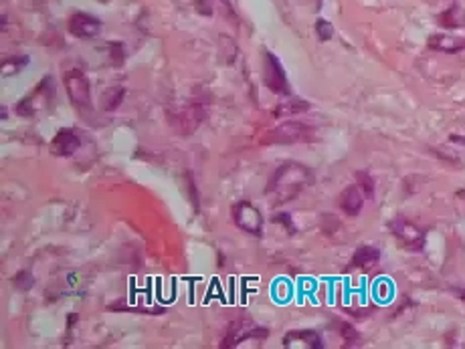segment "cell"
Returning <instances> with one entry per match:
<instances>
[{
  "mask_svg": "<svg viewBox=\"0 0 465 349\" xmlns=\"http://www.w3.org/2000/svg\"><path fill=\"white\" fill-rule=\"evenodd\" d=\"M364 192L360 186H350V188H346V190L342 192V196H340V206L342 210L346 212V214H350V216H356L360 210H362V204H364Z\"/></svg>",
  "mask_w": 465,
  "mask_h": 349,
  "instance_id": "obj_9",
  "label": "cell"
},
{
  "mask_svg": "<svg viewBox=\"0 0 465 349\" xmlns=\"http://www.w3.org/2000/svg\"><path fill=\"white\" fill-rule=\"evenodd\" d=\"M79 138L75 136V131L73 129H61L55 138H53V142H51V152L55 154V156H73L77 150H79Z\"/></svg>",
  "mask_w": 465,
  "mask_h": 349,
  "instance_id": "obj_8",
  "label": "cell"
},
{
  "mask_svg": "<svg viewBox=\"0 0 465 349\" xmlns=\"http://www.w3.org/2000/svg\"><path fill=\"white\" fill-rule=\"evenodd\" d=\"M358 178V186L362 188V192L367 194V198H370L372 194H374V182H372V178H370L367 172H360V174H356Z\"/></svg>",
  "mask_w": 465,
  "mask_h": 349,
  "instance_id": "obj_17",
  "label": "cell"
},
{
  "mask_svg": "<svg viewBox=\"0 0 465 349\" xmlns=\"http://www.w3.org/2000/svg\"><path fill=\"white\" fill-rule=\"evenodd\" d=\"M16 285H20L23 289H29L32 285V279L29 272H20V275H16Z\"/></svg>",
  "mask_w": 465,
  "mask_h": 349,
  "instance_id": "obj_19",
  "label": "cell"
},
{
  "mask_svg": "<svg viewBox=\"0 0 465 349\" xmlns=\"http://www.w3.org/2000/svg\"><path fill=\"white\" fill-rule=\"evenodd\" d=\"M307 184H312V172L302 164L288 162L275 172L269 186H267V194L273 196V200L277 204H281V202H288L291 198H295Z\"/></svg>",
  "mask_w": 465,
  "mask_h": 349,
  "instance_id": "obj_1",
  "label": "cell"
},
{
  "mask_svg": "<svg viewBox=\"0 0 465 349\" xmlns=\"http://www.w3.org/2000/svg\"><path fill=\"white\" fill-rule=\"evenodd\" d=\"M233 218H235V224L243 228L245 232L261 235V230H263V216L249 202H239L237 206L233 208Z\"/></svg>",
  "mask_w": 465,
  "mask_h": 349,
  "instance_id": "obj_4",
  "label": "cell"
},
{
  "mask_svg": "<svg viewBox=\"0 0 465 349\" xmlns=\"http://www.w3.org/2000/svg\"><path fill=\"white\" fill-rule=\"evenodd\" d=\"M298 341H300L304 348H312V349L321 348L320 335L316 334V331H291V334L286 335L284 345H286V348H291V345H295Z\"/></svg>",
  "mask_w": 465,
  "mask_h": 349,
  "instance_id": "obj_11",
  "label": "cell"
},
{
  "mask_svg": "<svg viewBox=\"0 0 465 349\" xmlns=\"http://www.w3.org/2000/svg\"><path fill=\"white\" fill-rule=\"evenodd\" d=\"M457 196H459V198H464V200H465V190L459 192V194H457Z\"/></svg>",
  "mask_w": 465,
  "mask_h": 349,
  "instance_id": "obj_21",
  "label": "cell"
},
{
  "mask_svg": "<svg viewBox=\"0 0 465 349\" xmlns=\"http://www.w3.org/2000/svg\"><path fill=\"white\" fill-rule=\"evenodd\" d=\"M381 258V251L376 246H370V244H364L360 246L352 256V265L354 267H360V269H369L372 265H376Z\"/></svg>",
  "mask_w": 465,
  "mask_h": 349,
  "instance_id": "obj_12",
  "label": "cell"
},
{
  "mask_svg": "<svg viewBox=\"0 0 465 349\" xmlns=\"http://www.w3.org/2000/svg\"><path fill=\"white\" fill-rule=\"evenodd\" d=\"M29 63V59L27 57H23L20 61L16 59V57H13V59H6L4 63H2V75H13V73H16V71H20V67H25V65Z\"/></svg>",
  "mask_w": 465,
  "mask_h": 349,
  "instance_id": "obj_14",
  "label": "cell"
},
{
  "mask_svg": "<svg viewBox=\"0 0 465 349\" xmlns=\"http://www.w3.org/2000/svg\"><path fill=\"white\" fill-rule=\"evenodd\" d=\"M273 223H281L286 224V228H288V232H295V226L291 224L288 214H277V216H273Z\"/></svg>",
  "mask_w": 465,
  "mask_h": 349,
  "instance_id": "obj_18",
  "label": "cell"
},
{
  "mask_svg": "<svg viewBox=\"0 0 465 349\" xmlns=\"http://www.w3.org/2000/svg\"><path fill=\"white\" fill-rule=\"evenodd\" d=\"M340 334H342V337H344L346 345H356V343H358V339H360L358 331L354 329L352 325H346V323L340 327Z\"/></svg>",
  "mask_w": 465,
  "mask_h": 349,
  "instance_id": "obj_16",
  "label": "cell"
},
{
  "mask_svg": "<svg viewBox=\"0 0 465 349\" xmlns=\"http://www.w3.org/2000/svg\"><path fill=\"white\" fill-rule=\"evenodd\" d=\"M429 47L435 51H443V53H457L465 48V39L459 37H447V34H433L429 39Z\"/></svg>",
  "mask_w": 465,
  "mask_h": 349,
  "instance_id": "obj_10",
  "label": "cell"
},
{
  "mask_svg": "<svg viewBox=\"0 0 465 349\" xmlns=\"http://www.w3.org/2000/svg\"><path fill=\"white\" fill-rule=\"evenodd\" d=\"M263 79L265 85L275 91V93H281V96H288L289 85L288 77H286V71L281 63L277 61V57L272 53H265V71H263Z\"/></svg>",
  "mask_w": 465,
  "mask_h": 349,
  "instance_id": "obj_3",
  "label": "cell"
},
{
  "mask_svg": "<svg viewBox=\"0 0 465 349\" xmlns=\"http://www.w3.org/2000/svg\"><path fill=\"white\" fill-rule=\"evenodd\" d=\"M459 297H461V299L465 301V289H464V291H459Z\"/></svg>",
  "mask_w": 465,
  "mask_h": 349,
  "instance_id": "obj_20",
  "label": "cell"
},
{
  "mask_svg": "<svg viewBox=\"0 0 465 349\" xmlns=\"http://www.w3.org/2000/svg\"><path fill=\"white\" fill-rule=\"evenodd\" d=\"M390 230H393V235L399 238L407 249H411V251H421L423 244H425L423 230H419L417 226L413 223H409L407 218L393 220V223H390Z\"/></svg>",
  "mask_w": 465,
  "mask_h": 349,
  "instance_id": "obj_5",
  "label": "cell"
},
{
  "mask_svg": "<svg viewBox=\"0 0 465 349\" xmlns=\"http://www.w3.org/2000/svg\"><path fill=\"white\" fill-rule=\"evenodd\" d=\"M101 29H103L101 20L85 13H75L69 20V32L77 39H96Z\"/></svg>",
  "mask_w": 465,
  "mask_h": 349,
  "instance_id": "obj_6",
  "label": "cell"
},
{
  "mask_svg": "<svg viewBox=\"0 0 465 349\" xmlns=\"http://www.w3.org/2000/svg\"><path fill=\"white\" fill-rule=\"evenodd\" d=\"M65 87L77 107H89V81L81 69H71L65 73Z\"/></svg>",
  "mask_w": 465,
  "mask_h": 349,
  "instance_id": "obj_2",
  "label": "cell"
},
{
  "mask_svg": "<svg viewBox=\"0 0 465 349\" xmlns=\"http://www.w3.org/2000/svg\"><path fill=\"white\" fill-rule=\"evenodd\" d=\"M312 138V129L300 121H288L284 126H279L272 133L269 142L273 143H295V142H305Z\"/></svg>",
  "mask_w": 465,
  "mask_h": 349,
  "instance_id": "obj_7",
  "label": "cell"
},
{
  "mask_svg": "<svg viewBox=\"0 0 465 349\" xmlns=\"http://www.w3.org/2000/svg\"><path fill=\"white\" fill-rule=\"evenodd\" d=\"M122 99H124V89H122V87L110 89V91L106 93V97H103V107H106L108 112H113L115 107H120Z\"/></svg>",
  "mask_w": 465,
  "mask_h": 349,
  "instance_id": "obj_13",
  "label": "cell"
},
{
  "mask_svg": "<svg viewBox=\"0 0 465 349\" xmlns=\"http://www.w3.org/2000/svg\"><path fill=\"white\" fill-rule=\"evenodd\" d=\"M316 34L320 37L321 41H330L332 34H334V27H332L326 18H320V20L316 22Z\"/></svg>",
  "mask_w": 465,
  "mask_h": 349,
  "instance_id": "obj_15",
  "label": "cell"
}]
</instances>
